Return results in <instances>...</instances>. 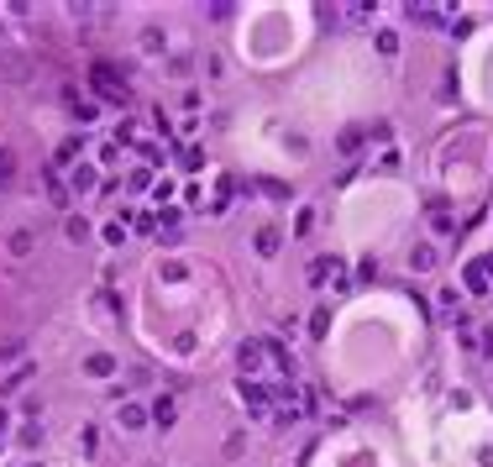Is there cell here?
Listing matches in <instances>:
<instances>
[{
    "label": "cell",
    "mask_w": 493,
    "mask_h": 467,
    "mask_svg": "<svg viewBox=\"0 0 493 467\" xmlns=\"http://www.w3.org/2000/svg\"><path fill=\"white\" fill-rule=\"evenodd\" d=\"M89 84H95V95L100 100H111V105H126V79L111 69V63H95L89 69Z\"/></svg>",
    "instance_id": "obj_1"
},
{
    "label": "cell",
    "mask_w": 493,
    "mask_h": 467,
    "mask_svg": "<svg viewBox=\"0 0 493 467\" xmlns=\"http://www.w3.org/2000/svg\"><path fill=\"white\" fill-rule=\"evenodd\" d=\"M236 368H242V373H262V341H242V352H236Z\"/></svg>",
    "instance_id": "obj_2"
},
{
    "label": "cell",
    "mask_w": 493,
    "mask_h": 467,
    "mask_svg": "<svg viewBox=\"0 0 493 467\" xmlns=\"http://www.w3.org/2000/svg\"><path fill=\"white\" fill-rule=\"evenodd\" d=\"M242 399H247V410H257V415H268V389H262V383H242Z\"/></svg>",
    "instance_id": "obj_3"
},
{
    "label": "cell",
    "mask_w": 493,
    "mask_h": 467,
    "mask_svg": "<svg viewBox=\"0 0 493 467\" xmlns=\"http://www.w3.org/2000/svg\"><path fill=\"white\" fill-rule=\"evenodd\" d=\"M84 368L95 373V378H111V373H116V357H111V352H89V357H84Z\"/></svg>",
    "instance_id": "obj_4"
},
{
    "label": "cell",
    "mask_w": 493,
    "mask_h": 467,
    "mask_svg": "<svg viewBox=\"0 0 493 467\" xmlns=\"http://www.w3.org/2000/svg\"><path fill=\"white\" fill-rule=\"evenodd\" d=\"M441 11H446V6H431V0H415V6H409V16H415V21H425V26H436V21H441Z\"/></svg>",
    "instance_id": "obj_5"
},
{
    "label": "cell",
    "mask_w": 493,
    "mask_h": 467,
    "mask_svg": "<svg viewBox=\"0 0 493 467\" xmlns=\"http://www.w3.org/2000/svg\"><path fill=\"white\" fill-rule=\"evenodd\" d=\"M148 415H153V420H157V425H163V431H168V425H173V420H179V410H173V399L163 394V399H157V405L148 410Z\"/></svg>",
    "instance_id": "obj_6"
},
{
    "label": "cell",
    "mask_w": 493,
    "mask_h": 467,
    "mask_svg": "<svg viewBox=\"0 0 493 467\" xmlns=\"http://www.w3.org/2000/svg\"><path fill=\"white\" fill-rule=\"evenodd\" d=\"M148 420H153V415H148L142 405H121V425H126V431H142Z\"/></svg>",
    "instance_id": "obj_7"
},
{
    "label": "cell",
    "mask_w": 493,
    "mask_h": 467,
    "mask_svg": "<svg viewBox=\"0 0 493 467\" xmlns=\"http://www.w3.org/2000/svg\"><path fill=\"white\" fill-rule=\"evenodd\" d=\"M331 268H336V258H315V263H310V273H304V278H310V284L321 289L326 278H331Z\"/></svg>",
    "instance_id": "obj_8"
},
{
    "label": "cell",
    "mask_w": 493,
    "mask_h": 467,
    "mask_svg": "<svg viewBox=\"0 0 493 467\" xmlns=\"http://www.w3.org/2000/svg\"><path fill=\"white\" fill-rule=\"evenodd\" d=\"M278 242H284V236H278L273 226H262V231H257V252H262V258H273V252H278Z\"/></svg>",
    "instance_id": "obj_9"
},
{
    "label": "cell",
    "mask_w": 493,
    "mask_h": 467,
    "mask_svg": "<svg viewBox=\"0 0 493 467\" xmlns=\"http://www.w3.org/2000/svg\"><path fill=\"white\" fill-rule=\"evenodd\" d=\"M69 189H95V168H84V163H79V168L69 173Z\"/></svg>",
    "instance_id": "obj_10"
},
{
    "label": "cell",
    "mask_w": 493,
    "mask_h": 467,
    "mask_svg": "<svg viewBox=\"0 0 493 467\" xmlns=\"http://www.w3.org/2000/svg\"><path fill=\"white\" fill-rule=\"evenodd\" d=\"M16 179V158H11V148H0V189Z\"/></svg>",
    "instance_id": "obj_11"
},
{
    "label": "cell",
    "mask_w": 493,
    "mask_h": 467,
    "mask_svg": "<svg viewBox=\"0 0 493 467\" xmlns=\"http://www.w3.org/2000/svg\"><path fill=\"white\" fill-rule=\"evenodd\" d=\"M48 199L52 205H69V179H48Z\"/></svg>",
    "instance_id": "obj_12"
},
{
    "label": "cell",
    "mask_w": 493,
    "mask_h": 467,
    "mask_svg": "<svg viewBox=\"0 0 493 467\" xmlns=\"http://www.w3.org/2000/svg\"><path fill=\"white\" fill-rule=\"evenodd\" d=\"M409 263H415L420 273H425V268H436V247H415V252H409Z\"/></svg>",
    "instance_id": "obj_13"
},
{
    "label": "cell",
    "mask_w": 493,
    "mask_h": 467,
    "mask_svg": "<svg viewBox=\"0 0 493 467\" xmlns=\"http://www.w3.org/2000/svg\"><path fill=\"white\" fill-rule=\"evenodd\" d=\"M357 142H362V131H357V126H346L341 137H336V148H341V153H357Z\"/></svg>",
    "instance_id": "obj_14"
},
{
    "label": "cell",
    "mask_w": 493,
    "mask_h": 467,
    "mask_svg": "<svg viewBox=\"0 0 493 467\" xmlns=\"http://www.w3.org/2000/svg\"><path fill=\"white\" fill-rule=\"evenodd\" d=\"M431 226H436V231H457V221H451V210H431Z\"/></svg>",
    "instance_id": "obj_15"
},
{
    "label": "cell",
    "mask_w": 493,
    "mask_h": 467,
    "mask_svg": "<svg viewBox=\"0 0 493 467\" xmlns=\"http://www.w3.org/2000/svg\"><path fill=\"white\" fill-rule=\"evenodd\" d=\"M16 441H21V446H37V441H43V431H37V420H26V425H21V436H16Z\"/></svg>",
    "instance_id": "obj_16"
},
{
    "label": "cell",
    "mask_w": 493,
    "mask_h": 467,
    "mask_svg": "<svg viewBox=\"0 0 493 467\" xmlns=\"http://www.w3.org/2000/svg\"><path fill=\"white\" fill-rule=\"evenodd\" d=\"M63 231H69V242H84V236H89V221H79V216H74L69 226H63Z\"/></svg>",
    "instance_id": "obj_17"
},
{
    "label": "cell",
    "mask_w": 493,
    "mask_h": 467,
    "mask_svg": "<svg viewBox=\"0 0 493 467\" xmlns=\"http://www.w3.org/2000/svg\"><path fill=\"white\" fill-rule=\"evenodd\" d=\"M378 53H383V58H394V53H399V37H394V32H378Z\"/></svg>",
    "instance_id": "obj_18"
},
{
    "label": "cell",
    "mask_w": 493,
    "mask_h": 467,
    "mask_svg": "<svg viewBox=\"0 0 493 467\" xmlns=\"http://www.w3.org/2000/svg\"><path fill=\"white\" fill-rule=\"evenodd\" d=\"M205 11H210V16H216V21H226V16H231V11H236V6H231V0H210V6H205Z\"/></svg>",
    "instance_id": "obj_19"
},
{
    "label": "cell",
    "mask_w": 493,
    "mask_h": 467,
    "mask_svg": "<svg viewBox=\"0 0 493 467\" xmlns=\"http://www.w3.org/2000/svg\"><path fill=\"white\" fill-rule=\"evenodd\" d=\"M326 326H331V315L315 310V315H310V336H326Z\"/></svg>",
    "instance_id": "obj_20"
},
{
    "label": "cell",
    "mask_w": 493,
    "mask_h": 467,
    "mask_svg": "<svg viewBox=\"0 0 493 467\" xmlns=\"http://www.w3.org/2000/svg\"><path fill=\"white\" fill-rule=\"evenodd\" d=\"M315 231V216H310V210H299V221H294V236H310Z\"/></svg>",
    "instance_id": "obj_21"
},
{
    "label": "cell",
    "mask_w": 493,
    "mask_h": 467,
    "mask_svg": "<svg viewBox=\"0 0 493 467\" xmlns=\"http://www.w3.org/2000/svg\"><path fill=\"white\" fill-rule=\"evenodd\" d=\"M483 352H493V326L483 331Z\"/></svg>",
    "instance_id": "obj_22"
},
{
    "label": "cell",
    "mask_w": 493,
    "mask_h": 467,
    "mask_svg": "<svg viewBox=\"0 0 493 467\" xmlns=\"http://www.w3.org/2000/svg\"><path fill=\"white\" fill-rule=\"evenodd\" d=\"M0 431H6V410H0Z\"/></svg>",
    "instance_id": "obj_23"
}]
</instances>
